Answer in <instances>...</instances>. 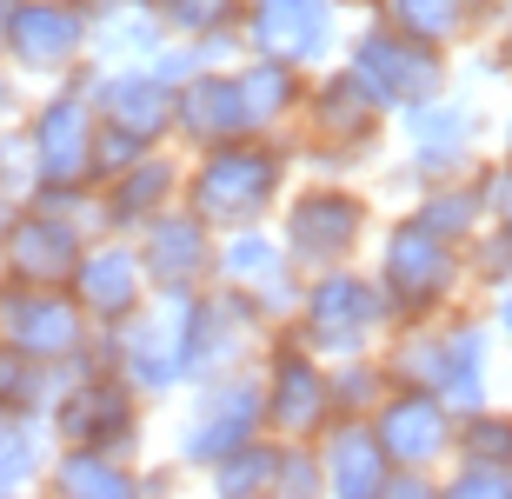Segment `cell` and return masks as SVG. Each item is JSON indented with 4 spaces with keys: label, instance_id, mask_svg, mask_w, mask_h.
<instances>
[{
    "label": "cell",
    "instance_id": "cell-19",
    "mask_svg": "<svg viewBox=\"0 0 512 499\" xmlns=\"http://www.w3.org/2000/svg\"><path fill=\"white\" fill-rule=\"evenodd\" d=\"M473 134H479V114L473 100L459 94H433L406 107V167L419 180H446V173H473Z\"/></svg>",
    "mask_w": 512,
    "mask_h": 499
},
{
    "label": "cell",
    "instance_id": "cell-36",
    "mask_svg": "<svg viewBox=\"0 0 512 499\" xmlns=\"http://www.w3.org/2000/svg\"><path fill=\"white\" fill-rule=\"evenodd\" d=\"M439 493H453V499H512V466L453 460V473H439Z\"/></svg>",
    "mask_w": 512,
    "mask_h": 499
},
{
    "label": "cell",
    "instance_id": "cell-40",
    "mask_svg": "<svg viewBox=\"0 0 512 499\" xmlns=\"http://www.w3.org/2000/svg\"><path fill=\"white\" fill-rule=\"evenodd\" d=\"M486 67H493V74H512V14H506V27H499V47H493Z\"/></svg>",
    "mask_w": 512,
    "mask_h": 499
},
{
    "label": "cell",
    "instance_id": "cell-35",
    "mask_svg": "<svg viewBox=\"0 0 512 499\" xmlns=\"http://www.w3.org/2000/svg\"><path fill=\"white\" fill-rule=\"evenodd\" d=\"M160 20H167L173 34H240V0H167L160 7Z\"/></svg>",
    "mask_w": 512,
    "mask_h": 499
},
{
    "label": "cell",
    "instance_id": "cell-9",
    "mask_svg": "<svg viewBox=\"0 0 512 499\" xmlns=\"http://www.w3.org/2000/svg\"><path fill=\"white\" fill-rule=\"evenodd\" d=\"M187 320H193V293H147L120 327H107L114 333V366L140 386V400L187 386Z\"/></svg>",
    "mask_w": 512,
    "mask_h": 499
},
{
    "label": "cell",
    "instance_id": "cell-4",
    "mask_svg": "<svg viewBox=\"0 0 512 499\" xmlns=\"http://www.w3.org/2000/svg\"><path fill=\"white\" fill-rule=\"evenodd\" d=\"M373 233V200L346 180H313V187H286L280 200V247L300 273L346 267Z\"/></svg>",
    "mask_w": 512,
    "mask_h": 499
},
{
    "label": "cell",
    "instance_id": "cell-34",
    "mask_svg": "<svg viewBox=\"0 0 512 499\" xmlns=\"http://www.w3.org/2000/svg\"><path fill=\"white\" fill-rule=\"evenodd\" d=\"M40 480V420H0V493Z\"/></svg>",
    "mask_w": 512,
    "mask_h": 499
},
{
    "label": "cell",
    "instance_id": "cell-24",
    "mask_svg": "<svg viewBox=\"0 0 512 499\" xmlns=\"http://www.w3.org/2000/svg\"><path fill=\"white\" fill-rule=\"evenodd\" d=\"M439 340H446V360H439V400L453 413H473L486 406V386H493V320H479L466 307H446L439 313Z\"/></svg>",
    "mask_w": 512,
    "mask_h": 499
},
{
    "label": "cell",
    "instance_id": "cell-16",
    "mask_svg": "<svg viewBox=\"0 0 512 499\" xmlns=\"http://www.w3.org/2000/svg\"><path fill=\"white\" fill-rule=\"evenodd\" d=\"M133 247H140V267H147L153 293H200L213 280V247H220V233H213L187 200H173V207H160L147 227L133 233Z\"/></svg>",
    "mask_w": 512,
    "mask_h": 499
},
{
    "label": "cell",
    "instance_id": "cell-32",
    "mask_svg": "<svg viewBox=\"0 0 512 499\" xmlns=\"http://www.w3.org/2000/svg\"><path fill=\"white\" fill-rule=\"evenodd\" d=\"M453 460H493V466H512V413H499L493 400L459 413L453 426Z\"/></svg>",
    "mask_w": 512,
    "mask_h": 499
},
{
    "label": "cell",
    "instance_id": "cell-14",
    "mask_svg": "<svg viewBox=\"0 0 512 499\" xmlns=\"http://www.w3.org/2000/svg\"><path fill=\"white\" fill-rule=\"evenodd\" d=\"M240 47L320 67L340 47V0H240Z\"/></svg>",
    "mask_w": 512,
    "mask_h": 499
},
{
    "label": "cell",
    "instance_id": "cell-22",
    "mask_svg": "<svg viewBox=\"0 0 512 499\" xmlns=\"http://www.w3.org/2000/svg\"><path fill=\"white\" fill-rule=\"evenodd\" d=\"M313 453H320L326 493H340V499H380L386 473H393V460H386V446H380V433H373L366 413H333L320 426Z\"/></svg>",
    "mask_w": 512,
    "mask_h": 499
},
{
    "label": "cell",
    "instance_id": "cell-43",
    "mask_svg": "<svg viewBox=\"0 0 512 499\" xmlns=\"http://www.w3.org/2000/svg\"><path fill=\"white\" fill-rule=\"evenodd\" d=\"M14 7L20 0H0V47H7V20H14Z\"/></svg>",
    "mask_w": 512,
    "mask_h": 499
},
{
    "label": "cell",
    "instance_id": "cell-11",
    "mask_svg": "<svg viewBox=\"0 0 512 499\" xmlns=\"http://www.w3.org/2000/svg\"><path fill=\"white\" fill-rule=\"evenodd\" d=\"M300 120H306V140H313L306 154L320 160V167H353V160H366L386 134V107L366 94V80L353 74V67L313 80L306 100H300Z\"/></svg>",
    "mask_w": 512,
    "mask_h": 499
},
{
    "label": "cell",
    "instance_id": "cell-25",
    "mask_svg": "<svg viewBox=\"0 0 512 499\" xmlns=\"http://www.w3.org/2000/svg\"><path fill=\"white\" fill-rule=\"evenodd\" d=\"M306 67H293V60H273V54H247L240 67H233V80H240V107H247V127L253 134H280L286 120L300 114L306 100Z\"/></svg>",
    "mask_w": 512,
    "mask_h": 499
},
{
    "label": "cell",
    "instance_id": "cell-30",
    "mask_svg": "<svg viewBox=\"0 0 512 499\" xmlns=\"http://www.w3.org/2000/svg\"><path fill=\"white\" fill-rule=\"evenodd\" d=\"M273 466H280V440L273 433H253L247 446H233L227 460L207 466V473H213V493L253 499V493H273Z\"/></svg>",
    "mask_w": 512,
    "mask_h": 499
},
{
    "label": "cell",
    "instance_id": "cell-44",
    "mask_svg": "<svg viewBox=\"0 0 512 499\" xmlns=\"http://www.w3.org/2000/svg\"><path fill=\"white\" fill-rule=\"evenodd\" d=\"M7 213H14V200H7V193H0V227H7Z\"/></svg>",
    "mask_w": 512,
    "mask_h": 499
},
{
    "label": "cell",
    "instance_id": "cell-5",
    "mask_svg": "<svg viewBox=\"0 0 512 499\" xmlns=\"http://www.w3.org/2000/svg\"><path fill=\"white\" fill-rule=\"evenodd\" d=\"M346 67L366 80V94L380 100L386 114H406V107H419V100H433V94H446V87H453L446 47L406 34V27H393V20L360 27V34H353V47H346Z\"/></svg>",
    "mask_w": 512,
    "mask_h": 499
},
{
    "label": "cell",
    "instance_id": "cell-15",
    "mask_svg": "<svg viewBox=\"0 0 512 499\" xmlns=\"http://www.w3.org/2000/svg\"><path fill=\"white\" fill-rule=\"evenodd\" d=\"M373 433H380L386 460L393 466H419V473H439L453 460V426L459 413L439 400L433 386H386V400L366 413Z\"/></svg>",
    "mask_w": 512,
    "mask_h": 499
},
{
    "label": "cell",
    "instance_id": "cell-1",
    "mask_svg": "<svg viewBox=\"0 0 512 499\" xmlns=\"http://www.w3.org/2000/svg\"><path fill=\"white\" fill-rule=\"evenodd\" d=\"M286 180H293V147L273 134H240L220 147H193V167L180 173V200L213 233H233L260 227L286 200Z\"/></svg>",
    "mask_w": 512,
    "mask_h": 499
},
{
    "label": "cell",
    "instance_id": "cell-31",
    "mask_svg": "<svg viewBox=\"0 0 512 499\" xmlns=\"http://www.w3.org/2000/svg\"><path fill=\"white\" fill-rule=\"evenodd\" d=\"M326 380H333V413H373L386 400V373L380 353H346V360H326Z\"/></svg>",
    "mask_w": 512,
    "mask_h": 499
},
{
    "label": "cell",
    "instance_id": "cell-2",
    "mask_svg": "<svg viewBox=\"0 0 512 499\" xmlns=\"http://www.w3.org/2000/svg\"><path fill=\"white\" fill-rule=\"evenodd\" d=\"M380 293H386V320H439L446 307H459L466 293V247L446 233L419 227L413 213L393 220L380 240Z\"/></svg>",
    "mask_w": 512,
    "mask_h": 499
},
{
    "label": "cell",
    "instance_id": "cell-45",
    "mask_svg": "<svg viewBox=\"0 0 512 499\" xmlns=\"http://www.w3.org/2000/svg\"><path fill=\"white\" fill-rule=\"evenodd\" d=\"M506 154H512V114H506Z\"/></svg>",
    "mask_w": 512,
    "mask_h": 499
},
{
    "label": "cell",
    "instance_id": "cell-20",
    "mask_svg": "<svg viewBox=\"0 0 512 499\" xmlns=\"http://www.w3.org/2000/svg\"><path fill=\"white\" fill-rule=\"evenodd\" d=\"M87 100H94L100 120H114V127H127V134L140 140H173V87L160 74H153L147 60H114L107 74L87 80Z\"/></svg>",
    "mask_w": 512,
    "mask_h": 499
},
{
    "label": "cell",
    "instance_id": "cell-39",
    "mask_svg": "<svg viewBox=\"0 0 512 499\" xmlns=\"http://www.w3.org/2000/svg\"><path fill=\"white\" fill-rule=\"evenodd\" d=\"M479 173V193H486V220H506L512 227V154L499 167H473Z\"/></svg>",
    "mask_w": 512,
    "mask_h": 499
},
{
    "label": "cell",
    "instance_id": "cell-12",
    "mask_svg": "<svg viewBox=\"0 0 512 499\" xmlns=\"http://www.w3.org/2000/svg\"><path fill=\"white\" fill-rule=\"evenodd\" d=\"M87 220L67 207H40V200H27V207L7 213V227H0V267H7V280H27V287H67L80 267V253H87Z\"/></svg>",
    "mask_w": 512,
    "mask_h": 499
},
{
    "label": "cell",
    "instance_id": "cell-3",
    "mask_svg": "<svg viewBox=\"0 0 512 499\" xmlns=\"http://www.w3.org/2000/svg\"><path fill=\"white\" fill-rule=\"evenodd\" d=\"M386 327V293L373 273L346 267H320L300 280V300H293V333H300L320 360H346V353H373Z\"/></svg>",
    "mask_w": 512,
    "mask_h": 499
},
{
    "label": "cell",
    "instance_id": "cell-37",
    "mask_svg": "<svg viewBox=\"0 0 512 499\" xmlns=\"http://www.w3.org/2000/svg\"><path fill=\"white\" fill-rule=\"evenodd\" d=\"M147 147H153V140L127 134V127H114V120H100V127H94V187H100V180H114L120 167H133Z\"/></svg>",
    "mask_w": 512,
    "mask_h": 499
},
{
    "label": "cell",
    "instance_id": "cell-42",
    "mask_svg": "<svg viewBox=\"0 0 512 499\" xmlns=\"http://www.w3.org/2000/svg\"><path fill=\"white\" fill-rule=\"evenodd\" d=\"M493 327L512 340V287H499V307H493Z\"/></svg>",
    "mask_w": 512,
    "mask_h": 499
},
{
    "label": "cell",
    "instance_id": "cell-41",
    "mask_svg": "<svg viewBox=\"0 0 512 499\" xmlns=\"http://www.w3.org/2000/svg\"><path fill=\"white\" fill-rule=\"evenodd\" d=\"M20 107H27V100H20V87L0 74V127H7V120H20Z\"/></svg>",
    "mask_w": 512,
    "mask_h": 499
},
{
    "label": "cell",
    "instance_id": "cell-8",
    "mask_svg": "<svg viewBox=\"0 0 512 499\" xmlns=\"http://www.w3.org/2000/svg\"><path fill=\"white\" fill-rule=\"evenodd\" d=\"M253 433H266V400H260V373L253 366H227V373H213V380H200V393H193L187 420H180V440H173V453H180V466H220L233 453V446H247Z\"/></svg>",
    "mask_w": 512,
    "mask_h": 499
},
{
    "label": "cell",
    "instance_id": "cell-46",
    "mask_svg": "<svg viewBox=\"0 0 512 499\" xmlns=\"http://www.w3.org/2000/svg\"><path fill=\"white\" fill-rule=\"evenodd\" d=\"M140 7H167V0H140Z\"/></svg>",
    "mask_w": 512,
    "mask_h": 499
},
{
    "label": "cell",
    "instance_id": "cell-10",
    "mask_svg": "<svg viewBox=\"0 0 512 499\" xmlns=\"http://www.w3.org/2000/svg\"><path fill=\"white\" fill-rule=\"evenodd\" d=\"M94 320L74 300V287H27V280H0V340L20 346L40 366H74L94 346Z\"/></svg>",
    "mask_w": 512,
    "mask_h": 499
},
{
    "label": "cell",
    "instance_id": "cell-6",
    "mask_svg": "<svg viewBox=\"0 0 512 499\" xmlns=\"http://www.w3.org/2000/svg\"><path fill=\"white\" fill-rule=\"evenodd\" d=\"M47 433L60 446H100V453H133L140 440V386L120 366H80L47 406Z\"/></svg>",
    "mask_w": 512,
    "mask_h": 499
},
{
    "label": "cell",
    "instance_id": "cell-26",
    "mask_svg": "<svg viewBox=\"0 0 512 499\" xmlns=\"http://www.w3.org/2000/svg\"><path fill=\"white\" fill-rule=\"evenodd\" d=\"M47 486L67 499H127L140 493V473H133L127 453H100V446H60L47 460Z\"/></svg>",
    "mask_w": 512,
    "mask_h": 499
},
{
    "label": "cell",
    "instance_id": "cell-33",
    "mask_svg": "<svg viewBox=\"0 0 512 499\" xmlns=\"http://www.w3.org/2000/svg\"><path fill=\"white\" fill-rule=\"evenodd\" d=\"M466 287H512V227L506 220H486V227L466 240Z\"/></svg>",
    "mask_w": 512,
    "mask_h": 499
},
{
    "label": "cell",
    "instance_id": "cell-13",
    "mask_svg": "<svg viewBox=\"0 0 512 499\" xmlns=\"http://www.w3.org/2000/svg\"><path fill=\"white\" fill-rule=\"evenodd\" d=\"M87 47H94V14L80 0H20L0 54L14 60V74L67 80L87 60Z\"/></svg>",
    "mask_w": 512,
    "mask_h": 499
},
{
    "label": "cell",
    "instance_id": "cell-47",
    "mask_svg": "<svg viewBox=\"0 0 512 499\" xmlns=\"http://www.w3.org/2000/svg\"><path fill=\"white\" fill-rule=\"evenodd\" d=\"M0 280H7V267H0Z\"/></svg>",
    "mask_w": 512,
    "mask_h": 499
},
{
    "label": "cell",
    "instance_id": "cell-38",
    "mask_svg": "<svg viewBox=\"0 0 512 499\" xmlns=\"http://www.w3.org/2000/svg\"><path fill=\"white\" fill-rule=\"evenodd\" d=\"M0 193H7V200H27V193H34V154H27V134H0Z\"/></svg>",
    "mask_w": 512,
    "mask_h": 499
},
{
    "label": "cell",
    "instance_id": "cell-18",
    "mask_svg": "<svg viewBox=\"0 0 512 499\" xmlns=\"http://www.w3.org/2000/svg\"><path fill=\"white\" fill-rule=\"evenodd\" d=\"M74 300L87 307V320L94 327H120L140 300H147V267H140V247H133L127 233H100V240H87V253H80L74 267Z\"/></svg>",
    "mask_w": 512,
    "mask_h": 499
},
{
    "label": "cell",
    "instance_id": "cell-21",
    "mask_svg": "<svg viewBox=\"0 0 512 499\" xmlns=\"http://www.w3.org/2000/svg\"><path fill=\"white\" fill-rule=\"evenodd\" d=\"M180 173H187V167H180L167 147H147L133 167H120L114 180H100V187H94V220H100V233H140L160 207H173V200H180Z\"/></svg>",
    "mask_w": 512,
    "mask_h": 499
},
{
    "label": "cell",
    "instance_id": "cell-7",
    "mask_svg": "<svg viewBox=\"0 0 512 499\" xmlns=\"http://www.w3.org/2000/svg\"><path fill=\"white\" fill-rule=\"evenodd\" d=\"M260 400H266V433H273V440H320V426L333 420V380H326V360L293 327L266 333Z\"/></svg>",
    "mask_w": 512,
    "mask_h": 499
},
{
    "label": "cell",
    "instance_id": "cell-23",
    "mask_svg": "<svg viewBox=\"0 0 512 499\" xmlns=\"http://www.w3.org/2000/svg\"><path fill=\"white\" fill-rule=\"evenodd\" d=\"M253 134L247 107H240V80L233 67H200L173 87V140L180 147H220V140Z\"/></svg>",
    "mask_w": 512,
    "mask_h": 499
},
{
    "label": "cell",
    "instance_id": "cell-29",
    "mask_svg": "<svg viewBox=\"0 0 512 499\" xmlns=\"http://www.w3.org/2000/svg\"><path fill=\"white\" fill-rule=\"evenodd\" d=\"M67 373L74 366H40L20 346L0 340V420H47V406L67 386Z\"/></svg>",
    "mask_w": 512,
    "mask_h": 499
},
{
    "label": "cell",
    "instance_id": "cell-27",
    "mask_svg": "<svg viewBox=\"0 0 512 499\" xmlns=\"http://www.w3.org/2000/svg\"><path fill=\"white\" fill-rule=\"evenodd\" d=\"M499 0H380V20L406 27V34L433 40V47H459L493 20Z\"/></svg>",
    "mask_w": 512,
    "mask_h": 499
},
{
    "label": "cell",
    "instance_id": "cell-28",
    "mask_svg": "<svg viewBox=\"0 0 512 499\" xmlns=\"http://www.w3.org/2000/svg\"><path fill=\"white\" fill-rule=\"evenodd\" d=\"M413 220L466 247V240L486 227V193H479V173H446V180H426V193H419Z\"/></svg>",
    "mask_w": 512,
    "mask_h": 499
},
{
    "label": "cell",
    "instance_id": "cell-17",
    "mask_svg": "<svg viewBox=\"0 0 512 499\" xmlns=\"http://www.w3.org/2000/svg\"><path fill=\"white\" fill-rule=\"evenodd\" d=\"M213 280L220 287H240L260 300V313L280 327L293 320V300H300V267L286 260L280 233H260V227H233L220 247H213Z\"/></svg>",
    "mask_w": 512,
    "mask_h": 499
}]
</instances>
